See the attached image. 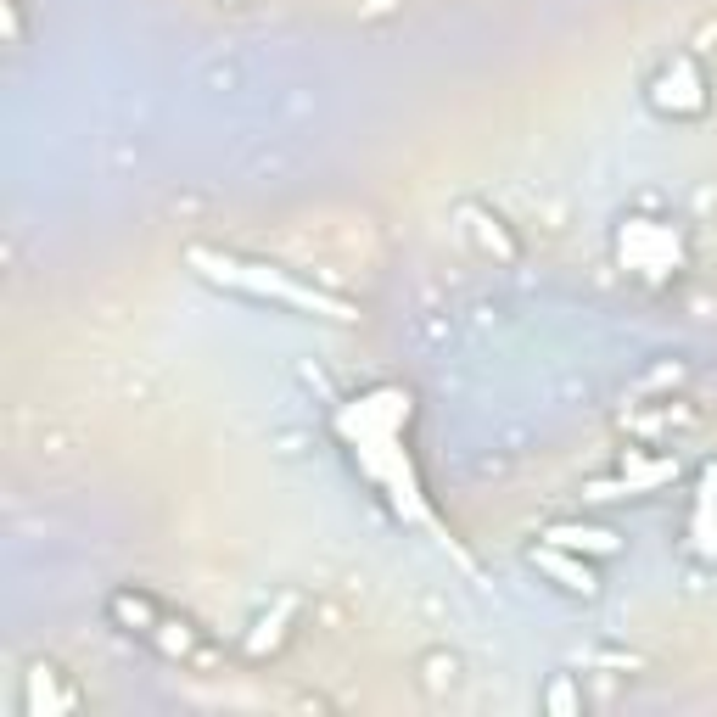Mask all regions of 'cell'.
Returning a JSON list of instances; mask_svg holds the SVG:
<instances>
[{"label": "cell", "instance_id": "obj_1", "mask_svg": "<svg viewBox=\"0 0 717 717\" xmlns=\"http://www.w3.org/2000/svg\"><path fill=\"white\" fill-rule=\"evenodd\" d=\"M549 538H555V544H566V549H583V544H589V549H600V555H617V538H611V533H594V527H555Z\"/></svg>", "mask_w": 717, "mask_h": 717}]
</instances>
